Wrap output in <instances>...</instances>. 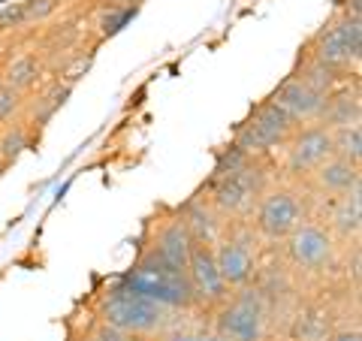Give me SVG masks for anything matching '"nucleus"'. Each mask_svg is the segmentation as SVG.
<instances>
[{
	"label": "nucleus",
	"mask_w": 362,
	"mask_h": 341,
	"mask_svg": "<svg viewBox=\"0 0 362 341\" xmlns=\"http://www.w3.org/2000/svg\"><path fill=\"white\" fill-rule=\"evenodd\" d=\"M332 233L341 238H356L362 230V187H354L338 197L332 209Z\"/></svg>",
	"instance_id": "obj_16"
},
{
	"label": "nucleus",
	"mask_w": 362,
	"mask_h": 341,
	"mask_svg": "<svg viewBox=\"0 0 362 341\" xmlns=\"http://www.w3.org/2000/svg\"><path fill=\"white\" fill-rule=\"evenodd\" d=\"M299 224H305V206H302L296 190L275 187V190H266L263 197H259L257 233L263 238H269V242L287 238Z\"/></svg>",
	"instance_id": "obj_7"
},
{
	"label": "nucleus",
	"mask_w": 362,
	"mask_h": 341,
	"mask_svg": "<svg viewBox=\"0 0 362 341\" xmlns=\"http://www.w3.org/2000/svg\"><path fill=\"white\" fill-rule=\"evenodd\" d=\"M329 341H362V333L359 329H338L329 335Z\"/></svg>",
	"instance_id": "obj_30"
},
{
	"label": "nucleus",
	"mask_w": 362,
	"mask_h": 341,
	"mask_svg": "<svg viewBox=\"0 0 362 341\" xmlns=\"http://www.w3.org/2000/svg\"><path fill=\"white\" fill-rule=\"evenodd\" d=\"M317 64L329 67V70H347L350 64H359L362 58V18L356 16H341L329 21L314 40V54Z\"/></svg>",
	"instance_id": "obj_6"
},
{
	"label": "nucleus",
	"mask_w": 362,
	"mask_h": 341,
	"mask_svg": "<svg viewBox=\"0 0 362 341\" xmlns=\"http://www.w3.org/2000/svg\"><path fill=\"white\" fill-rule=\"evenodd\" d=\"M21 25H25V4H13L0 13V30L21 28Z\"/></svg>",
	"instance_id": "obj_29"
},
{
	"label": "nucleus",
	"mask_w": 362,
	"mask_h": 341,
	"mask_svg": "<svg viewBox=\"0 0 362 341\" xmlns=\"http://www.w3.org/2000/svg\"><path fill=\"white\" fill-rule=\"evenodd\" d=\"M269 190V175L257 161H251L239 173L218 175L209 181L211 209L223 214H245L251 212L254 202Z\"/></svg>",
	"instance_id": "obj_4"
},
{
	"label": "nucleus",
	"mask_w": 362,
	"mask_h": 341,
	"mask_svg": "<svg viewBox=\"0 0 362 341\" xmlns=\"http://www.w3.org/2000/svg\"><path fill=\"white\" fill-rule=\"evenodd\" d=\"M40 73H42V64H40V58H37V54H25V58H18V61H13V64H9L6 79H4V85L16 88L18 94H21V91H28V88H33V85H37Z\"/></svg>",
	"instance_id": "obj_20"
},
{
	"label": "nucleus",
	"mask_w": 362,
	"mask_h": 341,
	"mask_svg": "<svg viewBox=\"0 0 362 341\" xmlns=\"http://www.w3.org/2000/svg\"><path fill=\"white\" fill-rule=\"evenodd\" d=\"M100 323L115 326L121 333H127L130 338L136 335H157L169 329V308L157 305L145 296H136L127 287H121L115 281L106 290V296L100 299Z\"/></svg>",
	"instance_id": "obj_2"
},
{
	"label": "nucleus",
	"mask_w": 362,
	"mask_h": 341,
	"mask_svg": "<svg viewBox=\"0 0 362 341\" xmlns=\"http://www.w3.org/2000/svg\"><path fill=\"white\" fill-rule=\"evenodd\" d=\"M302 82L308 85V88H314V91H320V94H326L329 97V91H332V85H335V70H329V67H323V64H317L314 58L302 67Z\"/></svg>",
	"instance_id": "obj_23"
},
{
	"label": "nucleus",
	"mask_w": 362,
	"mask_h": 341,
	"mask_svg": "<svg viewBox=\"0 0 362 341\" xmlns=\"http://www.w3.org/2000/svg\"><path fill=\"white\" fill-rule=\"evenodd\" d=\"M293 124H314L320 121L323 106H326V94L314 91L302 82L299 76H287L284 82L275 88V94L269 97Z\"/></svg>",
	"instance_id": "obj_10"
},
{
	"label": "nucleus",
	"mask_w": 362,
	"mask_h": 341,
	"mask_svg": "<svg viewBox=\"0 0 362 341\" xmlns=\"http://www.w3.org/2000/svg\"><path fill=\"white\" fill-rule=\"evenodd\" d=\"M293 130H296V124L272 103V100H263V103L251 112V118L235 130L233 142L239 145V149H245L251 157H259V154L275 151L278 145H284L293 136Z\"/></svg>",
	"instance_id": "obj_5"
},
{
	"label": "nucleus",
	"mask_w": 362,
	"mask_h": 341,
	"mask_svg": "<svg viewBox=\"0 0 362 341\" xmlns=\"http://www.w3.org/2000/svg\"><path fill=\"white\" fill-rule=\"evenodd\" d=\"M178 221L185 224V230L194 238V245H214L218 238L223 236V226H221V218L206 200L194 197L190 202H185L178 212Z\"/></svg>",
	"instance_id": "obj_14"
},
{
	"label": "nucleus",
	"mask_w": 362,
	"mask_h": 341,
	"mask_svg": "<svg viewBox=\"0 0 362 341\" xmlns=\"http://www.w3.org/2000/svg\"><path fill=\"white\" fill-rule=\"evenodd\" d=\"M88 341H133L127 333H121V329L115 326H106V323H97L94 329H90Z\"/></svg>",
	"instance_id": "obj_28"
},
{
	"label": "nucleus",
	"mask_w": 362,
	"mask_h": 341,
	"mask_svg": "<svg viewBox=\"0 0 362 341\" xmlns=\"http://www.w3.org/2000/svg\"><path fill=\"white\" fill-rule=\"evenodd\" d=\"M61 0H28L25 4V25L28 21H40L45 16H52L54 9H58Z\"/></svg>",
	"instance_id": "obj_27"
},
{
	"label": "nucleus",
	"mask_w": 362,
	"mask_h": 341,
	"mask_svg": "<svg viewBox=\"0 0 362 341\" xmlns=\"http://www.w3.org/2000/svg\"><path fill=\"white\" fill-rule=\"evenodd\" d=\"M121 287H127L136 296H145L169 311H190L197 305V296L190 290L187 272H175L160 263L151 251H145L136 263L118 278Z\"/></svg>",
	"instance_id": "obj_1"
},
{
	"label": "nucleus",
	"mask_w": 362,
	"mask_h": 341,
	"mask_svg": "<svg viewBox=\"0 0 362 341\" xmlns=\"http://www.w3.org/2000/svg\"><path fill=\"white\" fill-rule=\"evenodd\" d=\"M194 238H190V233L185 230V224L175 218L163 221L160 226H157L154 233V245H151V254L160 260V263H166L169 269L175 272H187V263H190V254H194Z\"/></svg>",
	"instance_id": "obj_13"
},
{
	"label": "nucleus",
	"mask_w": 362,
	"mask_h": 341,
	"mask_svg": "<svg viewBox=\"0 0 362 341\" xmlns=\"http://www.w3.org/2000/svg\"><path fill=\"white\" fill-rule=\"evenodd\" d=\"M332 151V130L329 127H305L287 149V169L290 173H314L317 166H323L329 161Z\"/></svg>",
	"instance_id": "obj_12"
},
{
	"label": "nucleus",
	"mask_w": 362,
	"mask_h": 341,
	"mask_svg": "<svg viewBox=\"0 0 362 341\" xmlns=\"http://www.w3.org/2000/svg\"><path fill=\"white\" fill-rule=\"evenodd\" d=\"M251 161H257V157H251L245 149H239L235 142L230 145H223V149L214 154V173L211 178H218V175H230V173H239V169H245Z\"/></svg>",
	"instance_id": "obj_21"
},
{
	"label": "nucleus",
	"mask_w": 362,
	"mask_h": 341,
	"mask_svg": "<svg viewBox=\"0 0 362 341\" xmlns=\"http://www.w3.org/2000/svg\"><path fill=\"white\" fill-rule=\"evenodd\" d=\"M28 142H30V136L25 127H13V130H6L4 136H0V161L9 163V161H16V157L28 149Z\"/></svg>",
	"instance_id": "obj_24"
},
{
	"label": "nucleus",
	"mask_w": 362,
	"mask_h": 341,
	"mask_svg": "<svg viewBox=\"0 0 362 341\" xmlns=\"http://www.w3.org/2000/svg\"><path fill=\"white\" fill-rule=\"evenodd\" d=\"M329 335V314L323 308H305L293 317L290 323V338L293 341H314Z\"/></svg>",
	"instance_id": "obj_18"
},
{
	"label": "nucleus",
	"mask_w": 362,
	"mask_h": 341,
	"mask_svg": "<svg viewBox=\"0 0 362 341\" xmlns=\"http://www.w3.org/2000/svg\"><path fill=\"white\" fill-rule=\"evenodd\" d=\"M323 127H344V124H359V94L354 91V94H338V97H326V106H323Z\"/></svg>",
	"instance_id": "obj_17"
},
{
	"label": "nucleus",
	"mask_w": 362,
	"mask_h": 341,
	"mask_svg": "<svg viewBox=\"0 0 362 341\" xmlns=\"http://www.w3.org/2000/svg\"><path fill=\"white\" fill-rule=\"evenodd\" d=\"M332 151L335 157H344L350 163H362V127L359 124H344L332 130Z\"/></svg>",
	"instance_id": "obj_19"
},
{
	"label": "nucleus",
	"mask_w": 362,
	"mask_h": 341,
	"mask_svg": "<svg viewBox=\"0 0 362 341\" xmlns=\"http://www.w3.org/2000/svg\"><path fill=\"white\" fill-rule=\"evenodd\" d=\"M187 281H190V290H194L197 302H206V305H223L226 302V284L218 272V263H214V251L211 245H197L194 254H190V263H187Z\"/></svg>",
	"instance_id": "obj_11"
},
{
	"label": "nucleus",
	"mask_w": 362,
	"mask_h": 341,
	"mask_svg": "<svg viewBox=\"0 0 362 341\" xmlns=\"http://www.w3.org/2000/svg\"><path fill=\"white\" fill-rule=\"evenodd\" d=\"M21 109V94L9 85H0V121H9Z\"/></svg>",
	"instance_id": "obj_26"
},
{
	"label": "nucleus",
	"mask_w": 362,
	"mask_h": 341,
	"mask_svg": "<svg viewBox=\"0 0 362 341\" xmlns=\"http://www.w3.org/2000/svg\"><path fill=\"white\" fill-rule=\"evenodd\" d=\"M136 13H139V6H127V4H112L103 18H100V37H115V33L121 28H127V21L136 18Z\"/></svg>",
	"instance_id": "obj_22"
},
{
	"label": "nucleus",
	"mask_w": 362,
	"mask_h": 341,
	"mask_svg": "<svg viewBox=\"0 0 362 341\" xmlns=\"http://www.w3.org/2000/svg\"><path fill=\"white\" fill-rule=\"evenodd\" d=\"M269 323V305L257 287H242L230 302L221 305L214 333L223 341H263Z\"/></svg>",
	"instance_id": "obj_3"
},
{
	"label": "nucleus",
	"mask_w": 362,
	"mask_h": 341,
	"mask_svg": "<svg viewBox=\"0 0 362 341\" xmlns=\"http://www.w3.org/2000/svg\"><path fill=\"white\" fill-rule=\"evenodd\" d=\"M287 260L302 272H326L335 263V238L320 224H299L287 236Z\"/></svg>",
	"instance_id": "obj_8"
},
{
	"label": "nucleus",
	"mask_w": 362,
	"mask_h": 341,
	"mask_svg": "<svg viewBox=\"0 0 362 341\" xmlns=\"http://www.w3.org/2000/svg\"><path fill=\"white\" fill-rule=\"evenodd\" d=\"M163 341H223L218 333H206V329H187V326H173L166 329Z\"/></svg>",
	"instance_id": "obj_25"
},
{
	"label": "nucleus",
	"mask_w": 362,
	"mask_h": 341,
	"mask_svg": "<svg viewBox=\"0 0 362 341\" xmlns=\"http://www.w3.org/2000/svg\"><path fill=\"white\" fill-rule=\"evenodd\" d=\"M314 181H317V187H320V190L335 193V197H341V193L354 190V187H362L359 166L344 161V157H335V154L323 166L314 169Z\"/></svg>",
	"instance_id": "obj_15"
},
{
	"label": "nucleus",
	"mask_w": 362,
	"mask_h": 341,
	"mask_svg": "<svg viewBox=\"0 0 362 341\" xmlns=\"http://www.w3.org/2000/svg\"><path fill=\"white\" fill-rule=\"evenodd\" d=\"M214 251V263L226 287L242 290L254 281L257 275V254H254V238L251 236H221L218 242L211 245Z\"/></svg>",
	"instance_id": "obj_9"
},
{
	"label": "nucleus",
	"mask_w": 362,
	"mask_h": 341,
	"mask_svg": "<svg viewBox=\"0 0 362 341\" xmlns=\"http://www.w3.org/2000/svg\"><path fill=\"white\" fill-rule=\"evenodd\" d=\"M0 175H4V161H0Z\"/></svg>",
	"instance_id": "obj_32"
},
{
	"label": "nucleus",
	"mask_w": 362,
	"mask_h": 341,
	"mask_svg": "<svg viewBox=\"0 0 362 341\" xmlns=\"http://www.w3.org/2000/svg\"><path fill=\"white\" fill-rule=\"evenodd\" d=\"M314 341H329V335H326V338H314Z\"/></svg>",
	"instance_id": "obj_31"
}]
</instances>
